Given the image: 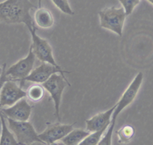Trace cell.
<instances>
[{
	"mask_svg": "<svg viewBox=\"0 0 153 145\" xmlns=\"http://www.w3.org/2000/svg\"><path fill=\"white\" fill-rule=\"evenodd\" d=\"M26 97V92L12 79L6 81L0 90V105L11 106L22 98Z\"/></svg>",
	"mask_w": 153,
	"mask_h": 145,
	"instance_id": "cell-8",
	"label": "cell"
},
{
	"mask_svg": "<svg viewBox=\"0 0 153 145\" xmlns=\"http://www.w3.org/2000/svg\"><path fill=\"white\" fill-rule=\"evenodd\" d=\"M32 108L27 100L22 98L9 107L0 109V111L8 118L17 121H27L30 118Z\"/></svg>",
	"mask_w": 153,
	"mask_h": 145,
	"instance_id": "cell-10",
	"label": "cell"
},
{
	"mask_svg": "<svg viewBox=\"0 0 153 145\" xmlns=\"http://www.w3.org/2000/svg\"><path fill=\"white\" fill-rule=\"evenodd\" d=\"M123 5L126 16L131 14L134 8L139 4L140 0H118Z\"/></svg>",
	"mask_w": 153,
	"mask_h": 145,
	"instance_id": "cell-20",
	"label": "cell"
},
{
	"mask_svg": "<svg viewBox=\"0 0 153 145\" xmlns=\"http://www.w3.org/2000/svg\"><path fill=\"white\" fill-rule=\"evenodd\" d=\"M73 125L74 124H54L38 134V137L45 144H53L71 131L73 129Z\"/></svg>",
	"mask_w": 153,
	"mask_h": 145,
	"instance_id": "cell-11",
	"label": "cell"
},
{
	"mask_svg": "<svg viewBox=\"0 0 153 145\" xmlns=\"http://www.w3.org/2000/svg\"><path fill=\"white\" fill-rule=\"evenodd\" d=\"M51 1L57 8L65 14L70 16L74 14V12L71 8L68 0H51Z\"/></svg>",
	"mask_w": 153,
	"mask_h": 145,
	"instance_id": "cell-19",
	"label": "cell"
},
{
	"mask_svg": "<svg viewBox=\"0 0 153 145\" xmlns=\"http://www.w3.org/2000/svg\"><path fill=\"white\" fill-rule=\"evenodd\" d=\"M42 0H38V7L40 8L41 7V1Z\"/></svg>",
	"mask_w": 153,
	"mask_h": 145,
	"instance_id": "cell-23",
	"label": "cell"
},
{
	"mask_svg": "<svg viewBox=\"0 0 153 145\" xmlns=\"http://www.w3.org/2000/svg\"><path fill=\"white\" fill-rule=\"evenodd\" d=\"M8 127L20 145H29L35 142L45 144L38 137L32 125L27 121H17L8 118Z\"/></svg>",
	"mask_w": 153,
	"mask_h": 145,
	"instance_id": "cell-4",
	"label": "cell"
},
{
	"mask_svg": "<svg viewBox=\"0 0 153 145\" xmlns=\"http://www.w3.org/2000/svg\"><path fill=\"white\" fill-rule=\"evenodd\" d=\"M35 60V55L30 47L27 56L19 60L5 71V75L12 80L22 81L32 70Z\"/></svg>",
	"mask_w": 153,
	"mask_h": 145,
	"instance_id": "cell-7",
	"label": "cell"
},
{
	"mask_svg": "<svg viewBox=\"0 0 153 145\" xmlns=\"http://www.w3.org/2000/svg\"><path fill=\"white\" fill-rule=\"evenodd\" d=\"M109 126H106L100 130L90 133L81 142L79 145H97L99 144L105 131Z\"/></svg>",
	"mask_w": 153,
	"mask_h": 145,
	"instance_id": "cell-17",
	"label": "cell"
},
{
	"mask_svg": "<svg viewBox=\"0 0 153 145\" xmlns=\"http://www.w3.org/2000/svg\"><path fill=\"white\" fill-rule=\"evenodd\" d=\"M118 142L125 143L128 142L134 135V128L129 125H126L121 127L117 132Z\"/></svg>",
	"mask_w": 153,
	"mask_h": 145,
	"instance_id": "cell-18",
	"label": "cell"
},
{
	"mask_svg": "<svg viewBox=\"0 0 153 145\" xmlns=\"http://www.w3.org/2000/svg\"><path fill=\"white\" fill-rule=\"evenodd\" d=\"M34 22L40 27L47 29L51 27L54 23L51 13L44 8H39L34 14Z\"/></svg>",
	"mask_w": 153,
	"mask_h": 145,
	"instance_id": "cell-13",
	"label": "cell"
},
{
	"mask_svg": "<svg viewBox=\"0 0 153 145\" xmlns=\"http://www.w3.org/2000/svg\"><path fill=\"white\" fill-rule=\"evenodd\" d=\"M5 69H6V63H4L2 66V73L0 76V90H1V87L2 86L3 84L7 80L10 79L5 74ZM1 107V105H0V108Z\"/></svg>",
	"mask_w": 153,
	"mask_h": 145,
	"instance_id": "cell-21",
	"label": "cell"
},
{
	"mask_svg": "<svg viewBox=\"0 0 153 145\" xmlns=\"http://www.w3.org/2000/svg\"><path fill=\"white\" fill-rule=\"evenodd\" d=\"M0 118L2 123V129L0 136V145L19 144L14 134L7 125L5 116L0 111Z\"/></svg>",
	"mask_w": 153,
	"mask_h": 145,
	"instance_id": "cell-15",
	"label": "cell"
},
{
	"mask_svg": "<svg viewBox=\"0 0 153 145\" xmlns=\"http://www.w3.org/2000/svg\"><path fill=\"white\" fill-rule=\"evenodd\" d=\"M90 132L81 129H72L67 135L63 137L60 141L66 145L79 144Z\"/></svg>",
	"mask_w": 153,
	"mask_h": 145,
	"instance_id": "cell-14",
	"label": "cell"
},
{
	"mask_svg": "<svg viewBox=\"0 0 153 145\" xmlns=\"http://www.w3.org/2000/svg\"><path fill=\"white\" fill-rule=\"evenodd\" d=\"M55 73H60L64 78H66L64 73L71 72L63 70V69H60L48 63L42 62L40 66L32 70L29 75H27L21 81L20 86L22 87V83L25 81L38 84H42L46 81L51 75Z\"/></svg>",
	"mask_w": 153,
	"mask_h": 145,
	"instance_id": "cell-9",
	"label": "cell"
},
{
	"mask_svg": "<svg viewBox=\"0 0 153 145\" xmlns=\"http://www.w3.org/2000/svg\"><path fill=\"white\" fill-rule=\"evenodd\" d=\"M42 87L51 95L54 102L55 113L58 120L60 121L59 115V107L63 91L66 85L71 86L66 78H64L60 73H55L42 84Z\"/></svg>",
	"mask_w": 153,
	"mask_h": 145,
	"instance_id": "cell-5",
	"label": "cell"
},
{
	"mask_svg": "<svg viewBox=\"0 0 153 145\" xmlns=\"http://www.w3.org/2000/svg\"><path fill=\"white\" fill-rule=\"evenodd\" d=\"M100 25L102 27L111 30L118 36H122L123 28L126 14L123 7L105 8L99 12Z\"/></svg>",
	"mask_w": 153,
	"mask_h": 145,
	"instance_id": "cell-3",
	"label": "cell"
},
{
	"mask_svg": "<svg viewBox=\"0 0 153 145\" xmlns=\"http://www.w3.org/2000/svg\"><path fill=\"white\" fill-rule=\"evenodd\" d=\"M26 92V97L32 102H38L44 97L45 89L42 85L38 83L30 85Z\"/></svg>",
	"mask_w": 153,
	"mask_h": 145,
	"instance_id": "cell-16",
	"label": "cell"
},
{
	"mask_svg": "<svg viewBox=\"0 0 153 145\" xmlns=\"http://www.w3.org/2000/svg\"><path fill=\"white\" fill-rule=\"evenodd\" d=\"M37 28L36 26L29 29L32 36V44L30 48L35 57H36L40 61L42 62L48 63L56 67L62 69L56 62L53 55L51 47L48 42L41 37L36 33Z\"/></svg>",
	"mask_w": 153,
	"mask_h": 145,
	"instance_id": "cell-6",
	"label": "cell"
},
{
	"mask_svg": "<svg viewBox=\"0 0 153 145\" xmlns=\"http://www.w3.org/2000/svg\"><path fill=\"white\" fill-rule=\"evenodd\" d=\"M1 129H2V123H1V120L0 118V136H1Z\"/></svg>",
	"mask_w": 153,
	"mask_h": 145,
	"instance_id": "cell-22",
	"label": "cell"
},
{
	"mask_svg": "<svg viewBox=\"0 0 153 145\" xmlns=\"http://www.w3.org/2000/svg\"><path fill=\"white\" fill-rule=\"evenodd\" d=\"M37 7L29 0H5L0 2V21L24 23L28 29L35 26L30 11Z\"/></svg>",
	"mask_w": 153,
	"mask_h": 145,
	"instance_id": "cell-1",
	"label": "cell"
},
{
	"mask_svg": "<svg viewBox=\"0 0 153 145\" xmlns=\"http://www.w3.org/2000/svg\"><path fill=\"white\" fill-rule=\"evenodd\" d=\"M148 2H149L151 4H152V0H147Z\"/></svg>",
	"mask_w": 153,
	"mask_h": 145,
	"instance_id": "cell-25",
	"label": "cell"
},
{
	"mask_svg": "<svg viewBox=\"0 0 153 145\" xmlns=\"http://www.w3.org/2000/svg\"><path fill=\"white\" fill-rule=\"evenodd\" d=\"M115 107L116 104L108 110L99 113L90 119L85 120L87 131L92 132L100 130L106 126H109L111 118Z\"/></svg>",
	"mask_w": 153,
	"mask_h": 145,
	"instance_id": "cell-12",
	"label": "cell"
},
{
	"mask_svg": "<svg viewBox=\"0 0 153 145\" xmlns=\"http://www.w3.org/2000/svg\"><path fill=\"white\" fill-rule=\"evenodd\" d=\"M2 67H0V76H1V75L2 73Z\"/></svg>",
	"mask_w": 153,
	"mask_h": 145,
	"instance_id": "cell-24",
	"label": "cell"
},
{
	"mask_svg": "<svg viewBox=\"0 0 153 145\" xmlns=\"http://www.w3.org/2000/svg\"><path fill=\"white\" fill-rule=\"evenodd\" d=\"M143 78V73L139 72L134 78L133 79L130 84L128 86L125 90L120 100L116 103V107L112 113V118H111V122L109 127L107 128V131L105 135L102 137L99 145H111L112 132L115 124L116 119L118 115L122 112V110L128 106L136 98L141 84L142 83Z\"/></svg>",
	"mask_w": 153,
	"mask_h": 145,
	"instance_id": "cell-2",
	"label": "cell"
}]
</instances>
